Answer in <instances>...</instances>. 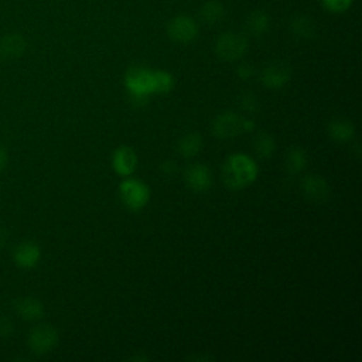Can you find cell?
<instances>
[{"mask_svg":"<svg viewBox=\"0 0 362 362\" xmlns=\"http://www.w3.org/2000/svg\"><path fill=\"white\" fill-rule=\"evenodd\" d=\"M259 175L257 164L245 153H233L222 164V181L229 189L238 191L249 187Z\"/></svg>","mask_w":362,"mask_h":362,"instance_id":"cell-1","label":"cell"},{"mask_svg":"<svg viewBox=\"0 0 362 362\" xmlns=\"http://www.w3.org/2000/svg\"><path fill=\"white\" fill-rule=\"evenodd\" d=\"M255 122L252 119H246L235 112H223L219 113L214 120H212V134L216 139L226 140V139H233L239 134L243 133H250L255 130Z\"/></svg>","mask_w":362,"mask_h":362,"instance_id":"cell-2","label":"cell"},{"mask_svg":"<svg viewBox=\"0 0 362 362\" xmlns=\"http://www.w3.org/2000/svg\"><path fill=\"white\" fill-rule=\"evenodd\" d=\"M150 195V187L139 178H126L119 184L120 201L130 211L143 209L148 204Z\"/></svg>","mask_w":362,"mask_h":362,"instance_id":"cell-3","label":"cell"},{"mask_svg":"<svg viewBox=\"0 0 362 362\" xmlns=\"http://www.w3.org/2000/svg\"><path fill=\"white\" fill-rule=\"evenodd\" d=\"M249 42L243 34L226 31L222 33L215 42V54L225 62H235L245 57Z\"/></svg>","mask_w":362,"mask_h":362,"instance_id":"cell-4","label":"cell"},{"mask_svg":"<svg viewBox=\"0 0 362 362\" xmlns=\"http://www.w3.org/2000/svg\"><path fill=\"white\" fill-rule=\"evenodd\" d=\"M167 35L174 41L180 44H188L195 41L199 33V27L197 21L185 14H180L173 17L165 27Z\"/></svg>","mask_w":362,"mask_h":362,"instance_id":"cell-5","label":"cell"},{"mask_svg":"<svg viewBox=\"0 0 362 362\" xmlns=\"http://www.w3.org/2000/svg\"><path fill=\"white\" fill-rule=\"evenodd\" d=\"M124 86L127 92L153 95L154 93V69H150L143 65L130 66L124 74Z\"/></svg>","mask_w":362,"mask_h":362,"instance_id":"cell-6","label":"cell"},{"mask_svg":"<svg viewBox=\"0 0 362 362\" xmlns=\"http://www.w3.org/2000/svg\"><path fill=\"white\" fill-rule=\"evenodd\" d=\"M291 66L280 59L267 62L260 72V82L267 89H280L291 79Z\"/></svg>","mask_w":362,"mask_h":362,"instance_id":"cell-7","label":"cell"},{"mask_svg":"<svg viewBox=\"0 0 362 362\" xmlns=\"http://www.w3.org/2000/svg\"><path fill=\"white\" fill-rule=\"evenodd\" d=\"M58 344V331L49 324L34 327L28 334V346L37 355L51 352Z\"/></svg>","mask_w":362,"mask_h":362,"instance_id":"cell-8","label":"cell"},{"mask_svg":"<svg viewBox=\"0 0 362 362\" xmlns=\"http://www.w3.org/2000/svg\"><path fill=\"white\" fill-rule=\"evenodd\" d=\"M301 192L313 202H325L331 195L329 182L320 174H307L300 182Z\"/></svg>","mask_w":362,"mask_h":362,"instance_id":"cell-9","label":"cell"},{"mask_svg":"<svg viewBox=\"0 0 362 362\" xmlns=\"http://www.w3.org/2000/svg\"><path fill=\"white\" fill-rule=\"evenodd\" d=\"M184 181L191 191L198 194L205 192L212 185V173L205 164H191L184 173Z\"/></svg>","mask_w":362,"mask_h":362,"instance_id":"cell-10","label":"cell"},{"mask_svg":"<svg viewBox=\"0 0 362 362\" xmlns=\"http://www.w3.org/2000/svg\"><path fill=\"white\" fill-rule=\"evenodd\" d=\"M139 164L137 154L130 146H119L112 154V167L116 174L122 177H129L134 173Z\"/></svg>","mask_w":362,"mask_h":362,"instance_id":"cell-11","label":"cell"},{"mask_svg":"<svg viewBox=\"0 0 362 362\" xmlns=\"http://www.w3.org/2000/svg\"><path fill=\"white\" fill-rule=\"evenodd\" d=\"M41 259V249L35 242L25 240L13 250V260L21 269H33Z\"/></svg>","mask_w":362,"mask_h":362,"instance_id":"cell-12","label":"cell"},{"mask_svg":"<svg viewBox=\"0 0 362 362\" xmlns=\"http://www.w3.org/2000/svg\"><path fill=\"white\" fill-rule=\"evenodd\" d=\"M327 132H328V136L338 143L351 141L356 133L354 123L345 117L332 119L327 126Z\"/></svg>","mask_w":362,"mask_h":362,"instance_id":"cell-13","label":"cell"},{"mask_svg":"<svg viewBox=\"0 0 362 362\" xmlns=\"http://www.w3.org/2000/svg\"><path fill=\"white\" fill-rule=\"evenodd\" d=\"M25 49V40L17 33L7 34L0 38V58L14 59L18 58Z\"/></svg>","mask_w":362,"mask_h":362,"instance_id":"cell-14","label":"cell"},{"mask_svg":"<svg viewBox=\"0 0 362 362\" xmlns=\"http://www.w3.org/2000/svg\"><path fill=\"white\" fill-rule=\"evenodd\" d=\"M204 146L202 136L198 132H189L184 134L177 143V153L184 158L195 157Z\"/></svg>","mask_w":362,"mask_h":362,"instance_id":"cell-15","label":"cell"},{"mask_svg":"<svg viewBox=\"0 0 362 362\" xmlns=\"http://www.w3.org/2000/svg\"><path fill=\"white\" fill-rule=\"evenodd\" d=\"M16 311L23 320L35 321L44 315V305L40 300L34 297H24L17 300Z\"/></svg>","mask_w":362,"mask_h":362,"instance_id":"cell-16","label":"cell"},{"mask_svg":"<svg viewBox=\"0 0 362 362\" xmlns=\"http://www.w3.org/2000/svg\"><path fill=\"white\" fill-rule=\"evenodd\" d=\"M288 28H290V33L297 37V38H303V40H310L314 37L315 34V24L314 21L305 16V14H297V16H293L290 18V23H288Z\"/></svg>","mask_w":362,"mask_h":362,"instance_id":"cell-17","label":"cell"},{"mask_svg":"<svg viewBox=\"0 0 362 362\" xmlns=\"http://www.w3.org/2000/svg\"><path fill=\"white\" fill-rule=\"evenodd\" d=\"M270 25V17L266 11L263 10H255L252 11L245 21V30L247 34L253 37H260L263 35Z\"/></svg>","mask_w":362,"mask_h":362,"instance_id":"cell-18","label":"cell"},{"mask_svg":"<svg viewBox=\"0 0 362 362\" xmlns=\"http://www.w3.org/2000/svg\"><path fill=\"white\" fill-rule=\"evenodd\" d=\"M307 153L300 146H290L286 154V170L288 174L296 175L307 167Z\"/></svg>","mask_w":362,"mask_h":362,"instance_id":"cell-19","label":"cell"},{"mask_svg":"<svg viewBox=\"0 0 362 362\" xmlns=\"http://www.w3.org/2000/svg\"><path fill=\"white\" fill-rule=\"evenodd\" d=\"M199 20L208 25L216 24L219 23L223 16H225V8L222 6V3L216 1V0H209L206 3H204L198 11Z\"/></svg>","mask_w":362,"mask_h":362,"instance_id":"cell-20","label":"cell"},{"mask_svg":"<svg viewBox=\"0 0 362 362\" xmlns=\"http://www.w3.org/2000/svg\"><path fill=\"white\" fill-rule=\"evenodd\" d=\"M253 148L260 160H269L276 151V140L272 134L260 132L253 141Z\"/></svg>","mask_w":362,"mask_h":362,"instance_id":"cell-21","label":"cell"},{"mask_svg":"<svg viewBox=\"0 0 362 362\" xmlns=\"http://www.w3.org/2000/svg\"><path fill=\"white\" fill-rule=\"evenodd\" d=\"M175 79L173 74L164 69H154V93L165 95L173 90Z\"/></svg>","mask_w":362,"mask_h":362,"instance_id":"cell-22","label":"cell"},{"mask_svg":"<svg viewBox=\"0 0 362 362\" xmlns=\"http://www.w3.org/2000/svg\"><path fill=\"white\" fill-rule=\"evenodd\" d=\"M238 102H239V106L242 107V110H245V112H247L250 115H256L260 110V100L250 90H243L238 96Z\"/></svg>","mask_w":362,"mask_h":362,"instance_id":"cell-23","label":"cell"},{"mask_svg":"<svg viewBox=\"0 0 362 362\" xmlns=\"http://www.w3.org/2000/svg\"><path fill=\"white\" fill-rule=\"evenodd\" d=\"M352 3H354V0H321L322 7L327 11L334 13V14L346 11L352 6Z\"/></svg>","mask_w":362,"mask_h":362,"instance_id":"cell-24","label":"cell"},{"mask_svg":"<svg viewBox=\"0 0 362 362\" xmlns=\"http://www.w3.org/2000/svg\"><path fill=\"white\" fill-rule=\"evenodd\" d=\"M256 74L255 71V66L250 64V62H240L236 68V75L243 79V81H247L250 79L253 75Z\"/></svg>","mask_w":362,"mask_h":362,"instance_id":"cell-25","label":"cell"},{"mask_svg":"<svg viewBox=\"0 0 362 362\" xmlns=\"http://www.w3.org/2000/svg\"><path fill=\"white\" fill-rule=\"evenodd\" d=\"M150 95L146 93H137V92H129V102L134 107H144L148 103Z\"/></svg>","mask_w":362,"mask_h":362,"instance_id":"cell-26","label":"cell"},{"mask_svg":"<svg viewBox=\"0 0 362 362\" xmlns=\"http://www.w3.org/2000/svg\"><path fill=\"white\" fill-rule=\"evenodd\" d=\"M160 171L167 175V177H173L178 173V165L174 160H164L161 164H160Z\"/></svg>","mask_w":362,"mask_h":362,"instance_id":"cell-27","label":"cell"},{"mask_svg":"<svg viewBox=\"0 0 362 362\" xmlns=\"http://www.w3.org/2000/svg\"><path fill=\"white\" fill-rule=\"evenodd\" d=\"M150 359L148 355H146L143 351H139L137 354H133L127 358L129 362H147Z\"/></svg>","mask_w":362,"mask_h":362,"instance_id":"cell-28","label":"cell"},{"mask_svg":"<svg viewBox=\"0 0 362 362\" xmlns=\"http://www.w3.org/2000/svg\"><path fill=\"white\" fill-rule=\"evenodd\" d=\"M187 359H189V361H198V362H211V361H214L215 358L214 356H211V355H208V354H205V355H191V356H188Z\"/></svg>","mask_w":362,"mask_h":362,"instance_id":"cell-29","label":"cell"},{"mask_svg":"<svg viewBox=\"0 0 362 362\" xmlns=\"http://www.w3.org/2000/svg\"><path fill=\"white\" fill-rule=\"evenodd\" d=\"M6 164H7V151H6V148L0 144V171L6 167Z\"/></svg>","mask_w":362,"mask_h":362,"instance_id":"cell-30","label":"cell"},{"mask_svg":"<svg viewBox=\"0 0 362 362\" xmlns=\"http://www.w3.org/2000/svg\"><path fill=\"white\" fill-rule=\"evenodd\" d=\"M351 153L355 156V158L356 160H359L361 158V143L359 141H355L354 144H352V147H351Z\"/></svg>","mask_w":362,"mask_h":362,"instance_id":"cell-31","label":"cell"},{"mask_svg":"<svg viewBox=\"0 0 362 362\" xmlns=\"http://www.w3.org/2000/svg\"><path fill=\"white\" fill-rule=\"evenodd\" d=\"M7 242V232L0 228V247Z\"/></svg>","mask_w":362,"mask_h":362,"instance_id":"cell-32","label":"cell"}]
</instances>
